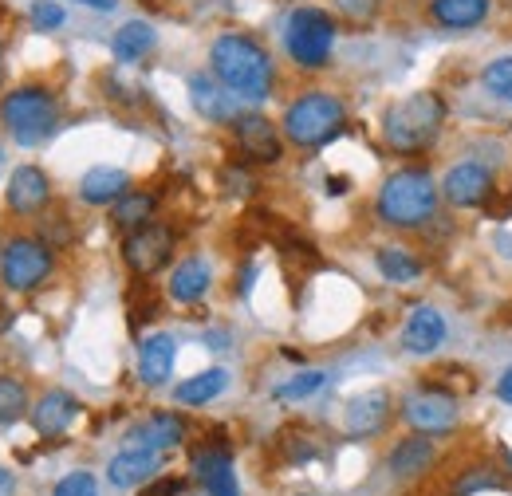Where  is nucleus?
Here are the masks:
<instances>
[{
  "mask_svg": "<svg viewBox=\"0 0 512 496\" xmlns=\"http://www.w3.org/2000/svg\"><path fill=\"white\" fill-rule=\"evenodd\" d=\"M209 63H213V75L237 95V99H268L272 95V83H276V67L272 56L256 44L253 36L245 32H225L213 40L209 48Z\"/></svg>",
  "mask_w": 512,
  "mask_h": 496,
  "instance_id": "nucleus-1",
  "label": "nucleus"
},
{
  "mask_svg": "<svg viewBox=\"0 0 512 496\" xmlns=\"http://www.w3.org/2000/svg\"><path fill=\"white\" fill-rule=\"evenodd\" d=\"M446 126V103L438 91H414L402 103H390L383 115V138L398 154H422Z\"/></svg>",
  "mask_w": 512,
  "mask_h": 496,
  "instance_id": "nucleus-2",
  "label": "nucleus"
},
{
  "mask_svg": "<svg viewBox=\"0 0 512 496\" xmlns=\"http://www.w3.org/2000/svg\"><path fill=\"white\" fill-rule=\"evenodd\" d=\"M442 189L430 170H398L379 189V221L390 229H422L438 213Z\"/></svg>",
  "mask_w": 512,
  "mask_h": 496,
  "instance_id": "nucleus-3",
  "label": "nucleus"
},
{
  "mask_svg": "<svg viewBox=\"0 0 512 496\" xmlns=\"http://www.w3.org/2000/svg\"><path fill=\"white\" fill-rule=\"evenodd\" d=\"M0 123L16 146H40L60 126L56 95L48 87H16L12 95L0 99Z\"/></svg>",
  "mask_w": 512,
  "mask_h": 496,
  "instance_id": "nucleus-4",
  "label": "nucleus"
},
{
  "mask_svg": "<svg viewBox=\"0 0 512 496\" xmlns=\"http://www.w3.org/2000/svg\"><path fill=\"white\" fill-rule=\"evenodd\" d=\"M347 123V111H343V103L335 99V95H327V91H308V95H300L288 111H284V134H288V142H296V146H323V142H331L339 130Z\"/></svg>",
  "mask_w": 512,
  "mask_h": 496,
  "instance_id": "nucleus-5",
  "label": "nucleus"
},
{
  "mask_svg": "<svg viewBox=\"0 0 512 496\" xmlns=\"http://www.w3.org/2000/svg\"><path fill=\"white\" fill-rule=\"evenodd\" d=\"M284 48L308 71L327 67L331 48H335V16L323 8H296L284 24Z\"/></svg>",
  "mask_w": 512,
  "mask_h": 496,
  "instance_id": "nucleus-6",
  "label": "nucleus"
},
{
  "mask_svg": "<svg viewBox=\"0 0 512 496\" xmlns=\"http://www.w3.org/2000/svg\"><path fill=\"white\" fill-rule=\"evenodd\" d=\"M52 272V248L40 241H12L0 252V280L8 292H32L36 284H44Z\"/></svg>",
  "mask_w": 512,
  "mask_h": 496,
  "instance_id": "nucleus-7",
  "label": "nucleus"
},
{
  "mask_svg": "<svg viewBox=\"0 0 512 496\" xmlns=\"http://www.w3.org/2000/svg\"><path fill=\"white\" fill-rule=\"evenodd\" d=\"M402 418L418 430V434H449L457 426V398L446 390H434V386H422L414 390L406 402H402Z\"/></svg>",
  "mask_w": 512,
  "mask_h": 496,
  "instance_id": "nucleus-8",
  "label": "nucleus"
},
{
  "mask_svg": "<svg viewBox=\"0 0 512 496\" xmlns=\"http://www.w3.org/2000/svg\"><path fill=\"white\" fill-rule=\"evenodd\" d=\"M170 252H174V229L154 225V221L127 233V241H123V260L134 276H154L158 268L170 264Z\"/></svg>",
  "mask_w": 512,
  "mask_h": 496,
  "instance_id": "nucleus-9",
  "label": "nucleus"
},
{
  "mask_svg": "<svg viewBox=\"0 0 512 496\" xmlns=\"http://www.w3.org/2000/svg\"><path fill=\"white\" fill-rule=\"evenodd\" d=\"M233 138L241 146V154L256 166H276L284 158V142L280 130L268 123L264 115H237L233 119Z\"/></svg>",
  "mask_w": 512,
  "mask_h": 496,
  "instance_id": "nucleus-10",
  "label": "nucleus"
},
{
  "mask_svg": "<svg viewBox=\"0 0 512 496\" xmlns=\"http://www.w3.org/2000/svg\"><path fill=\"white\" fill-rule=\"evenodd\" d=\"M493 174L481 166V162H461V166H453L446 174V182H442V197H446L449 205H457V209H477V205H485L489 197H493Z\"/></svg>",
  "mask_w": 512,
  "mask_h": 496,
  "instance_id": "nucleus-11",
  "label": "nucleus"
},
{
  "mask_svg": "<svg viewBox=\"0 0 512 496\" xmlns=\"http://www.w3.org/2000/svg\"><path fill=\"white\" fill-rule=\"evenodd\" d=\"M52 197V182L40 166H16L12 178H8V189H4V201L12 213H40Z\"/></svg>",
  "mask_w": 512,
  "mask_h": 496,
  "instance_id": "nucleus-12",
  "label": "nucleus"
},
{
  "mask_svg": "<svg viewBox=\"0 0 512 496\" xmlns=\"http://www.w3.org/2000/svg\"><path fill=\"white\" fill-rule=\"evenodd\" d=\"M446 343V319L442 311L422 304L406 315V327H402V347L410 355H434L438 347Z\"/></svg>",
  "mask_w": 512,
  "mask_h": 496,
  "instance_id": "nucleus-13",
  "label": "nucleus"
},
{
  "mask_svg": "<svg viewBox=\"0 0 512 496\" xmlns=\"http://www.w3.org/2000/svg\"><path fill=\"white\" fill-rule=\"evenodd\" d=\"M193 473H197L201 489L209 496H241L237 473H233V457L221 445H209V449L193 453Z\"/></svg>",
  "mask_w": 512,
  "mask_h": 496,
  "instance_id": "nucleus-14",
  "label": "nucleus"
},
{
  "mask_svg": "<svg viewBox=\"0 0 512 496\" xmlns=\"http://www.w3.org/2000/svg\"><path fill=\"white\" fill-rule=\"evenodd\" d=\"M190 99L193 107H197V115L201 119H209V123H233L241 111H237V95L217 79H209V75H193L190 79Z\"/></svg>",
  "mask_w": 512,
  "mask_h": 496,
  "instance_id": "nucleus-15",
  "label": "nucleus"
},
{
  "mask_svg": "<svg viewBox=\"0 0 512 496\" xmlns=\"http://www.w3.org/2000/svg\"><path fill=\"white\" fill-rule=\"evenodd\" d=\"M158 465H162V453H154V449H123L111 465H107V481L115 485V489H138V485H146L154 473H158Z\"/></svg>",
  "mask_w": 512,
  "mask_h": 496,
  "instance_id": "nucleus-16",
  "label": "nucleus"
},
{
  "mask_svg": "<svg viewBox=\"0 0 512 496\" xmlns=\"http://www.w3.org/2000/svg\"><path fill=\"white\" fill-rule=\"evenodd\" d=\"M434 457H438V449H434L430 434H414L390 449V461L386 465H390V473L398 481H414V477H422L434 465Z\"/></svg>",
  "mask_w": 512,
  "mask_h": 496,
  "instance_id": "nucleus-17",
  "label": "nucleus"
},
{
  "mask_svg": "<svg viewBox=\"0 0 512 496\" xmlns=\"http://www.w3.org/2000/svg\"><path fill=\"white\" fill-rule=\"evenodd\" d=\"M182 437H186V426H182L178 414H154V418H146V422H138L130 430L127 445L130 449H154V453H162V449L182 445Z\"/></svg>",
  "mask_w": 512,
  "mask_h": 496,
  "instance_id": "nucleus-18",
  "label": "nucleus"
},
{
  "mask_svg": "<svg viewBox=\"0 0 512 496\" xmlns=\"http://www.w3.org/2000/svg\"><path fill=\"white\" fill-rule=\"evenodd\" d=\"M79 414V402L67 394V390H48L36 406H32V426L40 437H60L75 422Z\"/></svg>",
  "mask_w": 512,
  "mask_h": 496,
  "instance_id": "nucleus-19",
  "label": "nucleus"
},
{
  "mask_svg": "<svg viewBox=\"0 0 512 496\" xmlns=\"http://www.w3.org/2000/svg\"><path fill=\"white\" fill-rule=\"evenodd\" d=\"M174 359H178V343H174V335H150L146 343H142V351H138V378L146 382V386H162L170 374H174Z\"/></svg>",
  "mask_w": 512,
  "mask_h": 496,
  "instance_id": "nucleus-20",
  "label": "nucleus"
},
{
  "mask_svg": "<svg viewBox=\"0 0 512 496\" xmlns=\"http://www.w3.org/2000/svg\"><path fill=\"white\" fill-rule=\"evenodd\" d=\"M390 418V394L386 390H367L347 406V434L351 437H371L379 434Z\"/></svg>",
  "mask_w": 512,
  "mask_h": 496,
  "instance_id": "nucleus-21",
  "label": "nucleus"
},
{
  "mask_svg": "<svg viewBox=\"0 0 512 496\" xmlns=\"http://www.w3.org/2000/svg\"><path fill=\"white\" fill-rule=\"evenodd\" d=\"M127 189H130L127 170L95 166V170H87V174H83V182H79V197H83L87 205H115Z\"/></svg>",
  "mask_w": 512,
  "mask_h": 496,
  "instance_id": "nucleus-22",
  "label": "nucleus"
},
{
  "mask_svg": "<svg viewBox=\"0 0 512 496\" xmlns=\"http://www.w3.org/2000/svg\"><path fill=\"white\" fill-rule=\"evenodd\" d=\"M209 284H213L209 264H205L201 256H190V260H182V264L174 268V276H170V300H178V304H197V300L209 292Z\"/></svg>",
  "mask_w": 512,
  "mask_h": 496,
  "instance_id": "nucleus-23",
  "label": "nucleus"
},
{
  "mask_svg": "<svg viewBox=\"0 0 512 496\" xmlns=\"http://www.w3.org/2000/svg\"><path fill=\"white\" fill-rule=\"evenodd\" d=\"M430 16H434L442 28L465 32V28L485 24V16H489V0H430Z\"/></svg>",
  "mask_w": 512,
  "mask_h": 496,
  "instance_id": "nucleus-24",
  "label": "nucleus"
},
{
  "mask_svg": "<svg viewBox=\"0 0 512 496\" xmlns=\"http://www.w3.org/2000/svg\"><path fill=\"white\" fill-rule=\"evenodd\" d=\"M154 24H146V20H127L119 32H115V40H111V52H115V60L119 63H138L150 48H154Z\"/></svg>",
  "mask_w": 512,
  "mask_h": 496,
  "instance_id": "nucleus-25",
  "label": "nucleus"
},
{
  "mask_svg": "<svg viewBox=\"0 0 512 496\" xmlns=\"http://www.w3.org/2000/svg\"><path fill=\"white\" fill-rule=\"evenodd\" d=\"M225 386H229V374L221 371V367H213V371H201L193 374V378H186V382H178L174 386V398L182 406H205L217 394H225Z\"/></svg>",
  "mask_w": 512,
  "mask_h": 496,
  "instance_id": "nucleus-26",
  "label": "nucleus"
},
{
  "mask_svg": "<svg viewBox=\"0 0 512 496\" xmlns=\"http://www.w3.org/2000/svg\"><path fill=\"white\" fill-rule=\"evenodd\" d=\"M154 205H158V197L154 193H134V189H127L119 201H115V213H111V221L119 225V229H127V233H134V229H142V225H150V217H154Z\"/></svg>",
  "mask_w": 512,
  "mask_h": 496,
  "instance_id": "nucleus-27",
  "label": "nucleus"
},
{
  "mask_svg": "<svg viewBox=\"0 0 512 496\" xmlns=\"http://www.w3.org/2000/svg\"><path fill=\"white\" fill-rule=\"evenodd\" d=\"M375 264H379V272H383L390 284H410V280H418V276H422V264H418L406 248H394V245L379 248Z\"/></svg>",
  "mask_w": 512,
  "mask_h": 496,
  "instance_id": "nucleus-28",
  "label": "nucleus"
},
{
  "mask_svg": "<svg viewBox=\"0 0 512 496\" xmlns=\"http://www.w3.org/2000/svg\"><path fill=\"white\" fill-rule=\"evenodd\" d=\"M28 414V390L20 378L0 374V426H16Z\"/></svg>",
  "mask_w": 512,
  "mask_h": 496,
  "instance_id": "nucleus-29",
  "label": "nucleus"
},
{
  "mask_svg": "<svg viewBox=\"0 0 512 496\" xmlns=\"http://www.w3.org/2000/svg\"><path fill=\"white\" fill-rule=\"evenodd\" d=\"M323 382H327V374L323 371H300V374H292L288 382L276 386V398H284V402H300V398L316 394Z\"/></svg>",
  "mask_w": 512,
  "mask_h": 496,
  "instance_id": "nucleus-30",
  "label": "nucleus"
},
{
  "mask_svg": "<svg viewBox=\"0 0 512 496\" xmlns=\"http://www.w3.org/2000/svg\"><path fill=\"white\" fill-rule=\"evenodd\" d=\"M481 79H485V87H489L493 95H501V99H505V95H509V87H512V60H493L489 67H485V75H481Z\"/></svg>",
  "mask_w": 512,
  "mask_h": 496,
  "instance_id": "nucleus-31",
  "label": "nucleus"
},
{
  "mask_svg": "<svg viewBox=\"0 0 512 496\" xmlns=\"http://www.w3.org/2000/svg\"><path fill=\"white\" fill-rule=\"evenodd\" d=\"M52 496H99V485H95V477L91 473H67L64 481L56 485V493Z\"/></svg>",
  "mask_w": 512,
  "mask_h": 496,
  "instance_id": "nucleus-32",
  "label": "nucleus"
},
{
  "mask_svg": "<svg viewBox=\"0 0 512 496\" xmlns=\"http://www.w3.org/2000/svg\"><path fill=\"white\" fill-rule=\"evenodd\" d=\"M335 8H339L347 20H355V24H367V20H375V16H379L383 0H335Z\"/></svg>",
  "mask_w": 512,
  "mask_h": 496,
  "instance_id": "nucleus-33",
  "label": "nucleus"
},
{
  "mask_svg": "<svg viewBox=\"0 0 512 496\" xmlns=\"http://www.w3.org/2000/svg\"><path fill=\"white\" fill-rule=\"evenodd\" d=\"M32 24H36L40 32L60 28V24H64V8L52 4V0H36V4H32Z\"/></svg>",
  "mask_w": 512,
  "mask_h": 496,
  "instance_id": "nucleus-34",
  "label": "nucleus"
},
{
  "mask_svg": "<svg viewBox=\"0 0 512 496\" xmlns=\"http://www.w3.org/2000/svg\"><path fill=\"white\" fill-rule=\"evenodd\" d=\"M481 489H501V481H497L489 469H477V473H469L465 481H457V496L481 493Z\"/></svg>",
  "mask_w": 512,
  "mask_h": 496,
  "instance_id": "nucleus-35",
  "label": "nucleus"
},
{
  "mask_svg": "<svg viewBox=\"0 0 512 496\" xmlns=\"http://www.w3.org/2000/svg\"><path fill=\"white\" fill-rule=\"evenodd\" d=\"M221 182H225V189H229V193H253V178H249V174H245V170H225V174H221Z\"/></svg>",
  "mask_w": 512,
  "mask_h": 496,
  "instance_id": "nucleus-36",
  "label": "nucleus"
},
{
  "mask_svg": "<svg viewBox=\"0 0 512 496\" xmlns=\"http://www.w3.org/2000/svg\"><path fill=\"white\" fill-rule=\"evenodd\" d=\"M182 489H186V481H182V477H166V481H154L142 496H178Z\"/></svg>",
  "mask_w": 512,
  "mask_h": 496,
  "instance_id": "nucleus-37",
  "label": "nucleus"
},
{
  "mask_svg": "<svg viewBox=\"0 0 512 496\" xmlns=\"http://www.w3.org/2000/svg\"><path fill=\"white\" fill-rule=\"evenodd\" d=\"M0 496H16V473L0 465Z\"/></svg>",
  "mask_w": 512,
  "mask_h": 496,
  "instance_id": "nucleus-38",
  "label": "nucleus"
},
{
  "mask_svg": "<svg viewBox=\"0 0 512 496\" xmlns=\"http://www.w3.org/2000/svg\"><path fill=\"white\" fill-rule=\"evenodd\" d=\"M497 398H501V402H509V406H512V371L501 374V382H497Z\"/></svg>",
  "mask_w": 512,
  "mask_h": 496,
  "instance_id": "nucleus-39",
  "label": "nucleus"
},
{
  "mask_svg": "<svg viewBox=\"0 0 512 496\" xmlns=\"http://www.w3.org/2000/svg\"><path fill=\"white\" fill-rule=\"evenodd\" d=\"M75 4H87V8H95V12H115L119 0H75Z\"/></svg>",
  "mask_w": 512,
  "mask_h": 496,
  "instance_id": "nucleus-40",
  "label": "nucleus"
},
{
  "mask_svg": "<svg viewBox=\"0 0 512 496\" xmlns=\"http://www.w3.org/2000/svg\"><path fill=\"white\" fill-rule=\"evenodd\" d=\"M497 248L512 260V233H501V237H497Z\"/></svg>",
  "mask_w": 512,
  "mask_h": 496,
  "instance_id": "nucleus-41",
  "label": "nucleus"
},
{
  "mask_svg": "<svg viewBox=\"0 0 512 496\" xmlns=\"http://www.w3.org/2000/svg\"><path fill=\"white\" fill-rule=\"evenodd\" d=\"M347 178H331V182H327V193H347Z\"/></svg>",
  "mask_w": 512,
  "mask_h": 496,
  "instance_id": "nucleus-42",
  "label": "nucleus"
},
{
  "mask_svg": "<svg viewBox=\"0 0 512 496\" xmlns=\"http://www.w3.org/2000/svg\"><path fill=\"white\" fill-rule=\"evenodd\" d=\"M0 170H4V150H0Z\"/></svg>",
  "mask_w": 512,
  "mask_h": 496,
  "instance_id": "nucleus-43",
  "label": "nucleus"
},
{
  "mask_svg": "<svg viewBox=\"0 0 512 496\" xmlns=\"http://www.w3.org/2000/svg\"><path fill=\"white\" fill-rule=\"evenodd\" d=\"M505 99H509V103H512V87H509V95H505Z\"/></svg>",
  "mask_w": 512,
  "mask_h": 496,
  "instance_id": "nucleus-44",
  "label": "nucleus"
},
{
  "mask_svg": "<svg viewBox=\"0 0 512 496\" xmlns=\"http://www.w3.org/2000/svg\"><path fill=\"white\" fill-rule=\"evenodd\" d=\"M0 67H4V56H0Z\"/></svg>",
  "mask_w": 512,
  "mask_h": 496,
  "instance_id": "nucleus-45",
  "label": "nucleus"
},
{
  "mask_svg": "<svg viewBox=\"0 0 512 496\" xmlns=\"http://www.w3.org/2000/svg\"><path fill=\"white\" fill-rule=\"evenodd\" d=\"M509 465H512V457H509Z\"/></svg>",
  "mask_w": 512,
  "mask_h": 496,
  "instance_id": "nucleus-46",
  "label": "nucleus"
}]
</instances>
